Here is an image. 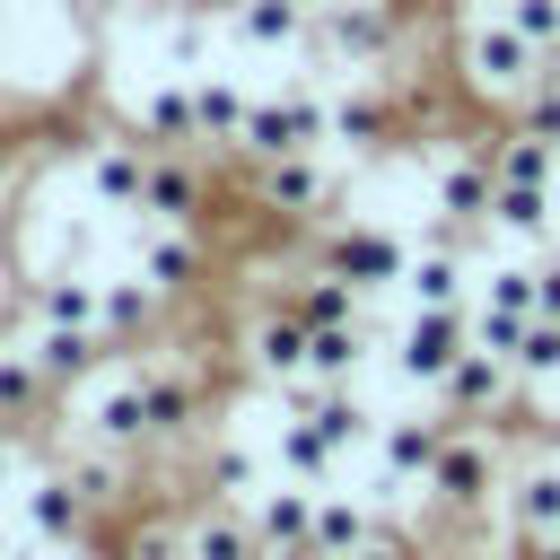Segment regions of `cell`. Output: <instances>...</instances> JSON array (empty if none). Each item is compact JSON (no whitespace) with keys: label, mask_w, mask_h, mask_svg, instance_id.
I'll return each mask as SVG.
<instances>
[{"label":"cell","mask_w":560,"mask_h":560,"mask_svg":"<svg viewBox=\"0 0 560 560\" xmlns=\"http://www.w3.org/2000/svg\"><path fill=\"white\" fill-rule=\"evenodd\" d=\"M350 560H394V551H376V542H359V551H350Z\"/></svg>","instance_id":"ab89813d"},{"label":"cell","mask_w":560,"mask_h":560,"mask_svg":"<svg viewBox=\"0 0 560 560\" xmlns=\"http://www.w3.org/2000/svg\"><path fill=\"white\" fill-rule=\"evenodd\" d=\"M402 289H411L420 306H455V298H464V271H455V254H411V262H402Z\"/></svg>","instance_id":"e0dca14e"},{"label":"cell","mask_w":560,"mask_h":560,"mask_svg":"<svg viewBox=\"0 0 560 560\" xmlns=\"http://www.w3.org/2000/svg\"><path fill=\"white\" fill-rule=\"evenodd\" d=\"M140 385H149V429H184L192 385H175V376H140Z\"/></svg>","instance_id":"d590c367"},{"label":"cell","mask_w":560,"mask_h":560,"mask_svg":"<svg viewBox=\"0 0 560 560\" xmlns=\"http://www.w3.org/2000/svg\"><path fill=\"white\" fill-rule=\"evenodd\" d=\"M508 26L525 44H560V0H508Z\"/></svg>","instance_id":"8d00e7d4"},{"label":"cell","mask_w":560,"mask_h":560,"mask_svg":"<svg viewBox=\"0 0 560 560\" xmlns=\"http://www.w3.org/2000/svg\"><path fill=\"white\" fill-rule=\"evenodd\" d=\"M140 210H149V219H192V175H184V166H149Z\"/></svg>","instance_id":"603a6c76"},{"label":"cell","mask_w":560,"mask_h":560,"mask_svg":"<svg viewBox=\"0 0 560 560\" xmlns=\"http://www.w3.org/2000/svg\"><path fill=\"white\" fill-rule=\"evenodd\" d=\"M298 411H315V429H324L332 446H359V438H368V411H359V402H350L341 385H324V394H306Z\"/></svg>","instance_id":"d6986e66"},{"label":"cell","mask_w":560,"mask_h":560,"mask_svg":"<svg viewBox=\"0 0 560 560\" xmlns=\"http://www.w3.org/2000/svg\"><path fill=\"white\" fill-rule=\"evenodd\" d=\"M402 262H411V254H402L385 228H350V236L332 245V271H341L350 289H394V280H402Z\"/></svg>","instance_id":"277c9868"},{"label":"cell","mask_w":560,"mask_h":560,"mask_svg":"<svg viewBox=\"0 0 560 560\" xmlns=\"http://www.w3.org/2000/svg\"><path fill=\"white\" fill-rule=\"evenodd\" d=\"M551 149H560V140L516 131V140H508V158H499V175H508V184H551Z\"/></svg>","instance_id":"d4e9b609"},{"label":"cell","mask_w":560,"mask_h":560,"mask_svg":"<svg viewBox=\"0 0 560 560\" xmlns=\"http://www.w3.org/2000/svg\"><path fill=\"white\" fill-rule=\"evenodd\" d=\"M359 542H368V516H359V499H315L306 551H315V560H350Z\"/></svg>","instance_id":"ba28073f"},{"label":"cell","mask_w":560,"mask_h":560,"mask_svg":"<svg viewBox=\"0 0 560 560\" xmlns=\"http://www.w3.org/2000/svg\"><path fill=\"white\" fill-rule=\"evenodd\" d=\"M306 525H315V481H280V490L254 499V534L262 542H306Z\"/></svg>","instance_id":"5b68a950"},{"label":"cell","mask_w":560,"mask_h":560,"mask_svg":"<svg viewBox=\"0 0 560 560\" xmlns=\"http://www.w3.org/2000/svg\"><path fill=\"white\" fill-rule=\"evenodd\" d=\"M490 219H499V228H525V236H534V228L551 219V201H542V184H508V175H499V192H490Z\"/></svg>","instance_id":"cb8c5ba5"},{"label":"cell","mask_w":560,"mask_h":560,"mask_svg":"<svg viewBox=\"0 0 560 560\" xmlns=\"http://www.w3.org/2000/svg\"><path fill=\"white\" fill-rule=\"evenodd\" d=\"M534 315H560V271H542V306Z\"/></svg>","instance_id":"f35d334b"},{"label":"cell","mask_w":560,"mask_h":560,"mask_svg":"<svg viewBox=\"0 0 560 560\" xmlns=\"http://www.w3.org/2000/svg\"><path fill=\"white\" fill-rule=\"evenodd\" d=\"M490 306H499V315H534V306H542V271H516V262L490 271Z\"/></svg>","instance_id":"4dcf8cb0"},{"label":"cell","mask_w":560,"mask_h":560,"mask_svg":"<svg viewBox=\"0 0 560 560\" xmlns=\"http://www.w3.org/2000/svg\"><path fill=\"white\" fill-rule=\"evenodd\" d=\"M499 385H508V359H499V350H464V359L446 368V394H455V402H472V411H481V402H499Z\"/></svg>","instance_id":"9a60e30c"},{"label":"cell","mask_w":560,"mask_h":560,"mask_svg":"<svg viewBox=\"0 0 560 560\" xmlns=\"http://www.w3.org/2000/svg\"><path fill=\"white\" fill-rule=\"evenodd\" d=\"M490 192H499V184H490L481 158H446V166H438V210H446V219H481Z\"/></svg>","instance_id":"9c48e42d"},{"label":"cell","mask_w":560,"mask_h":560,"mask_svg":"<svg viewBox=\"0 0 560 560\" xmlns=\"http://www.w3.org/2000/svg\"><path fill=\"white\" fill-rule=\"evenodd\" d=\"M201 131H210V140H228V131H245V96H236L228 79H210V88H201Z\"/></svg>","instance_id":"836d02e7"},{"label":"cell","mask_w":560,"mask_h":560,"mask_svg":"<svg viewBox=\"0 0 560 560\" xmlns=\"http://www.w3.org/2000/svg\"><path fill=\"white\" fill-rule=\"evenodd\" d=\"M298 18H306V0H245V35L254 44H289Z\"/></svg>","instance_id":"f1b7e54d"},{"label":"cell","mask_w":560,"mask_h":560,"mask_svg":"<svg viewBox=\"0 0 560 560\" xmlns=\"http://www.w3.org/2000/svg\"><path fill=\"white\" fill-rule=\"evenodd\" d=\"M306 332H315V376H350V368H359V350H368V341H359V324H306Z\"/></svg>","instance_id":"4316f807"},{"label":"cell","mask_w":560,"mask_h":560,"mask_svg":"<svg viewBox=\"0 0 560 560\" xmlns=\"http://www.w3.org/2000/svg\"><path fill=\"white\" fill-rule=\"evenodd\" d=\"M35 315H44V324H88V332H96L105 289H88V280H44V289H35Z\"/></svg>","instance_id":"5bb4252c"},{"label":"cell","mask_w":560,"mask_h":560,"mask_svg":"<svg viewBox=\"0 0 560 560\" xmlns=\"http://www.w3.org/2000/svg\"><path fill=\"white\" fill-rule=\"evenodd\" d=\"M9 464H18V455H9V446H0V481H9Z\"/></svg>","instance_id":"b9f144b4"},{"label":"cell","mask_w":560,"mask_h":560,"mask_svg":"<svg viewBox=\"0 0 560 560\" xmlns=\"http://www.w3.org/2000/svg\"><path fill=\"white\" fill-rule=\"evenodd\" d=\"M88 184H96V201H114V210H122V201H140L149 166H140V158H122V149H105V158L88 166Z\"/></svg>","instance_id":"44dd1931"},{"label":"cell","mask_w":560,"mask_h":560,"mask_svg":"<svg viewBox=\"0 0 560 560\" xmlns=\"http://www.w3.org/2000/svg\"><path fill=\"white\" fill-rule=\"evenodd\" d=\"M542 44H525L516 26H481L472 35V79L490 88V96H516V88H534L542 79V61H534Z\"/></svg>","instance_id":"3957f363"},{"label":"cell","mask_w":560,"mask_h":560,"mask_svg":"<svg viewBox=\"0 0 560 560\" xmlns=\"http://www.w3.org/2000/svg\"><path fill=\"white\" fill-rule=\"evenodd\" d=\"M254 368H262V376H306V368H315V332H306V315L262 324V332H254Z\"/></svg>","instance_id":"8992f818"},{"label":"cell","mask_w":560,"mask_h":560,"mask_svg":"<svg viewBox=\"0 0 560 560\" xmlns=\"http://www.w3.org/2000/svg\"><path fill=\"white\" fill-rule=\"evenodd\" d=\"M192 551H201V560H254V525L210 516V525H192Z\"/></svg>","instance_id":"f546056e"},{"label":"cell","mask_w":560,"mask_h":560,"mask_svg":"<svg viewBox=\"0 0 560 560\" xmlns=\"http://www.w3.org/2000/svg\"><path fill=\"white\" fill-rule=\"evenodd\" d=\"M508 508H516V534H560V472H525Z\"/></svg>","instance_id":"ac0fdd59"},{"label":"cell","mask_w":560,"mask_h":560,"mask_svg":"<svg viewBox=\"0 0 560 560\" xmlns=\"http://www.w3.org/2000/svg\"><path fill=\"white\" fill-rule=\"evenodd\" d=\"M332 131V114L315 96H271V105H245V149L254 158H289V149H315Z\"/></svg>","instance_id":"6da1fadb"},{"label":"cell","mask_w":560,"mask_h":560,"mask_svg":"<svg viewBox=\"0 0 560 560\" xmlns=\"http://www.w3.org/2000/svg\"><path fill=\"white\" fill-rule=\"evenodd\" d=\"M140 280H149L158 298H166V289H184V280H192V245H184V236H158V245L140 254Z\"/></svg>","instance_id":"484cf974"},{"label":"cell","mask_w":560,"mask_h":560,"mask_svg":"<svg viewBox=\"0 0 560 560\" xmlns=\"http://www.w3.org/2000/svg\"><path fill=\"white\" fill-rule=\"evenodd\" d=\"M438 446H446V438H438L429 420H394V429H385V464H394L402 481H420V472H438Z\"/></svg>","instance_id":"2e32d148"},{"label":"cell","mask_w":560,"mask_h":560,"mask_svg":"<svg viewBox=\"0 0 560 560\" xmlns=\"http://www.w3.org/2000/svg\"><path fill=\"white\" fill-rule=\"evenodd\" d=\"M446 499H481L490 490V446L481 438H455V446H438V472H429Z\"/></svg>","instance_id":"7c38bea8"},{"label":"cell","mask_w":560,"mask_h":560,"mask_svg":"<svg viewBox=\"0 0 560 560\" xmlns=\"http://www.w3.org/2000/svg\"><path fill=\"white\" fill-rule=\"evenodd\" d=\"M525 560H560V542H534V551H525Z\"/></svg>","instance_id":"60d3db41"},{"label":"cell","mask_w":560,"mask_h":560,"mask_svg":"<svg viewBox=\"0 0 560 560\" xmlns=\"http://www.w3.org/2000/svg\"><path fill=\"white\" fill-rule=\"evenodd\" d=\"M149 131H166V140H192V131H201V96H184V88H158V96H149Z\"/></svg>","instance_id":"83f0119b"},{"label":"cell","mask_w":560,"mask_h":560,"mask_svg":"<svg viewBox=\"0 0 560 560\" xmlns=\"http://www.w3.org/2000/svg\"><path fill=\"white\" fill-rule=\"evenodd\" d=\"M542 79H551V88H560V61H551V70H542Z\"/></svg>","instance_id":"7bdbcfd3"},{"label":"cell","mask_w":560,"mask_h":560,"mask_svg":"<svg viewBox=\"0 0 560 560\" xmlns=\"http://www.w3.org/2000/svg\"><path fill=\"white\" fill-rule=\"evenodd\" d=\"M455 359H464V315H455V306H420L411 332H402V359H394V368H402L411 385H446Z\"/></svg>","instance_id":"7a4b0ae2"},{"label":"cell","mask_w":560,"mask_h":560,"mask_svg":"<svg viewBox=\"0 0 560 560\" xmlns=\"http://www.w3.org/2000/svg\"><path fill=\"white\" fill-rule=\"evenodd\" d=\"M516 332H525V315H481V350H499V359H516Z\"/></svg>","instance_id":"74e56055"},{"label":"cell","mask_w":560,"mask_h":560,"mask_svg":"<svg viewBox=\"0 0 560 560\" xmlns=\"http://www.w3.org/2000/svg\"><path fill=\"white\" fill-rule=\"evenodd\" d=\"M149 298H158L149 280H114V289H105V315H96V332H131V324L149 315Z\"/></svg>","instance_id":"1f68e13d"},{"label":"cell","mask_w":560,"mask_h":560,"mask_svg":"<svg viewBox=\"0 0 560 560\" xmlns=\"http://www.w3.org/2000/svg\"><path fill=\"white\" fill-rule=\"evenodd\" d=\"M35 368L44 376H88L96 368V332L88 324H44L35 332Z\"/></svg>","instance_id":"8fae6325"},{"label":"cell","mask_w":560,"mask_h":560,"mask_svg":"<svg viewBox=\"0 0 560 560\" xmlns=\"http://www.w3.org/2000/svg\"><path fill=\"white\" fill-rule=\"evenodd\" d=\"M508 368H525V376H560V315H525Z\"/></svg>","instance_id":"ffe728a7"},{"label":"cell","mask_w":560,"mask_h":560,"mask_svg":"<svg viewBox=\"0 0 560 560\" xmlns=\"http://www.w3.org/2000/svg\"><path fill=\"white\" fill-rule=\"evenodd\" d=\"M26 534L35 542H70L79 534V481H35L26 490Z\"/></svg>","instance_id":"30bf717a"},{"label":"cell","mask_w":560,"mask_h":560,"mask_svg":"<svg viewBox=\"0 0 560 560\" xmlns=\"http://www.w3.org/2000/svg\"><path fill=\"white\" fill-rule=\"evenodd\" d=\"M262 192H271L280 210H306V201L324 192V175H315V166H306V158L289 149V158H271V175H262Z\"/></svg>","instance_id":"7402d4cb"},{"label":"cell","mask_w":560,"mask_h":560,"mask_svg":"<svg viewBox=\"0 0 560 560\" xmlns=\"http://www.w3.org/2000/svg\"><path fill=\"white\" fill-rule=\"evenodd\" d=\"M298 315H306V324H350V280H341V271H324V280L298 298Z\"/></svg>","instance_id":"e575fe53"},{"label":"cell","mask_w":560,"mask_h":560,"mask_svg":"<svg viewBox=\"0 0 560 560\" xmlns=\"http://www.w3.org/2000/svg\"><path fill=\"white\" fill-rule=\"evenodd\" d=\"M280 455H289V481H324V472H332V455H341V446H332V438H324V429H315V411H298V420H289V429H280Z\"/></svg>","instance_id":"4fadbf2b"},{"label":"cell","mask_w":560,"mask_h":560,"mask_svg":"<svg viewBox=\"0 0 560 560\" xmlns=\"http://www.w3.org/2000/svg\"><path fill=\"white\" fill-rule=\"evenodd\" d=\"M35 385H44L35 350H0V411H26V402H35Z\"/></svg>","instance_id":"d6a6232c"},{"label":"cell","mask_w":560,"mask_h":560,"mask_svg":"<svg viewBox=\"0 0 560 560\" xmlns=\"http://www.w3.org/2000/svg\"><path fill=\"white\" fill-rule=\"evenodd\" d=\"M88 429H96L105 446L149 438V385H114V394H96V402H88Z\"/></svg>","instance_id":"52a82bcc"},{"label":"cell","mask_w":560,"mask_h":560,"mask_svg":"<svg viewBox=\"0 0 560 560\" xmlns=\"http://www.w3.org/2000/svg\"><path fill=\"white\" fill-rule=\"evenodd\" d=\"M306 9H315V0H306Z\"/></svg>","instance_id":"ee69618b"}]
</instances>
